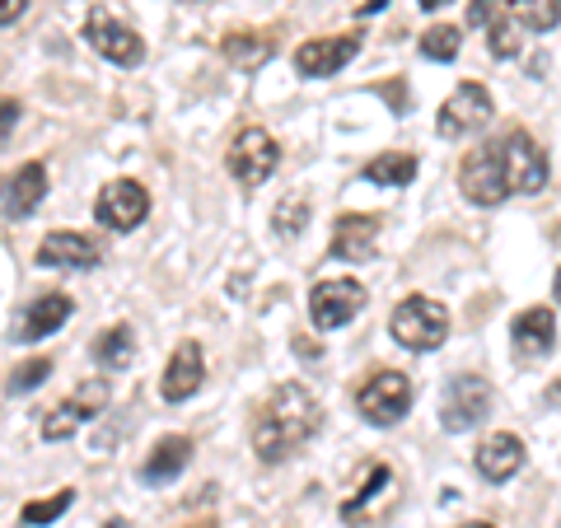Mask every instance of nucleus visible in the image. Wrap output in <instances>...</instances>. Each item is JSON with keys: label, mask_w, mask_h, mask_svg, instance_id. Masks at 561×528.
I'll use <instances>...</instances> for the list:
<instances>
[{"label": "nucleus", "mask_w": 561, "mask_h": 528, "mask_svg": "<svg viewBox=\"0 0 561 528\" xmlns=\"http://www.w3.org/2000/svg\"><path fill=\"white\" fill-rule=\"evenodd\" d=\"M319 426H323V402L313 398L305 383H280L253 412L249 439H253V454L262 463H280V459H290V454H300L309 439L319 435Z\"/></svg>", "instance_id": "1"}, {"label": "nucleus", "mask_w": 561, "mask_h": 528, "mask_svg": "<svg viewBox=\"0 0 561 528\" xmlns=\"http://www.w3.org/2000/svg\"><path fill=\"white\" fill-rule=\"evenodd\" d=\"M389 332H393L398 346H408V351H416V356H426V351H435V346L449 337V309L440 305V299H431V295H408L393 309Z\"/></svg>", "instance_id": "2"}, {"label": "nucleus", "mask_w": 561, "mask_h": 528, "mask_svg": "<svg viewBox=\"0 0 561 528\" xmlns=\"http://www.w3.org/2000/svg\"><path fill=\"white\" fill-rule=\"evenodd\" d=\"M356 412L370 426H398L412 412V379L402 369H375L356 389Z\"/></svg>", "instance_id": "3"}, {"label": "nucleus", "mask_w": 561, "mask_h": 528, "mask_svg": "<svg viewBox=\"0 0 561 528\" xmlns=\"http://www.w3.org/2000/svg\"><path fill=\"white\" fill-rule=\"evenodd\" d=\"M459 187L472 206H501L505 192H515L511 179H505V154H501V140H486L463 160L459 169Z\"/></svg>", "instance_id": "4"}, {"label": "nucleus", "mask_w": 561, "mask_h": 528, "mask_svg": "<svg viewBox=\"0 0 561 528\" xmlns=\"http://www.w3.org/2000/svg\"><path fill=\"white\" fill-rule=\"evenodd\" d=\"M225 164H230L234 183L243 187H262L276 173L280 164V146L272 140L267 127H243L234 140H230V154H225Z\"/></svg>", "instance_id": "5"}, {"label": "nucleus", "mask_w": 561, "mask_h": 528, "mask_svg": "<svg viewBox=\"0 0 561 528\" xmlns=\"http://www.w3.org/2000/svg\"><path fill=\"white\" fill-rule=\"evenodd\" d=\"M486 412H491V383L482 375H454L440 398V426L459 435V431L482 426Z\"/></svg>", "instance_id": "6"}, {"label": "nucleus", "mask_w": 561, "mask_h": 528, "mask_svg": "<svg viewBox=\"0 0 561 528\" xmlns=\"http://www.w3.org/2000/svg\"><path fill=\"white\" fill-rule=\"evenodd\" d=\"M365 309V286L351 276H332V280H319V286L309 290V319L319 332H332L351 323L356 313Z\"/></svg>", "instance_id": "7"}, {"label": "nucleus", "mask_w": 561, "mask_h": 528, "mask_svg": "<svg viewBox=\"0 0 561 528\" xmlns=\"http://www.w3.org/2000/svg\"><path fill=\"white\" fill-rule=\"evenodd\" d=\"M491 113H496V103H491V94H486V84H478V80H468V84H459L445 103H440V117H435V131L440 136H472V131H482L486 122H491Z\"/></svg>", "instance_id": "8"}, {"label": "nucleus", "mask_w": 561, "mask_h": 528, "mask_svg": "<svg viewBox=\"0 0 561 528\" xmlns=\"http://www.w3.org/2000/svg\"><path fill=\"white\" fill-rule=\"evenodd\" d=\"M103 408H108V383H103V379H84L80 389L61 402V408H51L43 416V439H70L80 426H90Z\"/></svg>", "instance_id": "9"}, {"label": "nucleus", "mask_w": 561, "mask_h": 528, "mask_svg": "<svg viewBox=\"0 0 561 528\" xmlns=\"http://www.w3.org/2000/svg\"><path fill=\"white\" fill-rule=\"evenodd\" d=\"M150 216V192L140 187L136 179H117L99 192V202H94V220L99 225H108L113 234H131L140 220Z\"/></svg>", "instance_id": "10"}, {"label": "nucleus", "mask_w": 561, "mask_h": 528, "mask_svg": "<svg viewBox=\"0 0 561 528\" xmlns=\"http://www.w3.org/2000/svg\"><path fill=\"white\" fill-rule=\"evenodd\" d=\"M84 43H90L99 57H108L113 66H140L146 61V43H140V33L117 24L108 10H94L90 20H84Z\"/></svg>", "instance_id": "11"}, {"label": "nucleus", "mask_w": 561, "mask_h": 528, "mask_svg": "<svg viewBox=\"0 0 561 528\" xmlns=\"http://www.w3.org/2000/svg\"><path fill=\"white\" fill-rule=\"evenodd\" d=\"M356 51H360V38H356V33L309 38V43L295 47V70H300L305 80H328V76H337L342 66L356 61Z\"/></svg>", "instance_id": "12"}, {"label": "nucleus", "mask_w": 561, "mask_h": 528, "mask_svg": "<svg viewBox=\"0 0 561 528\" xmlns=\"http://www.w3.org/2000/svg\"><path fill=\"white\" fill-rule=\"evenodd\" d=\"M501 154H505V179L515 192H542L548 187V154L529 131H511L501 136Z\"/></svg>", "instance_id": "13"}, {"label": "nucleus", "mask_w": 561, "mask_h": 528, "mask_svg": "<svg viewBox=\"0 0 561 528\" xmlns=\"http://www.w3.org/2000/svg\"><path fill=\"white\" fill-rule=\"evenodd\" d=\"M33 262H38V267H61V272H90L103 262V249L80 230H57L38 243V257Z\"/></svg>", "instance_id": "14"}, {"label": "nucleus", "mask_w": 561, "mask_h": 528, "mask_svg": "<svg viewBox=\"0 0 561 528\" xmlns=\"http://www.w3.org/2000/svg\"><path fill=\"white\" fill-rule=\"evenodd\" d=\"M375 243H379V216H337L332 225V257L337 262H370L375 257Z\"/></svg>", "instance_id": "15"}, {"label": "nucleus", "mask_w": 561, "mask_h": 528, "mask_svg": "<svg viewBox=\"0 0 561 528\" xmlns=\"http://www.w3.org/2000/svg\"><path fill=\"white\" fill-rule=\"evenodd\" d=\"M472 463H478V472L486 482H511L515 472L524 468V439L511 435V431L486 435L478 445V454H472Z\"/></svg>", "instance_id": "16"}, {"label": "nucleus", "mask_w": 561, "mask_h": 528, "mask_svg": "<svg viewBox=\"0 0 561 528\" xmlns=\"http://www.w3.org/2000/svg\"><path fill=\"white\" fill-rule=\"evenodd\" d=\"M202 379H206L202 346H197V342H183V346H179V351H173V356H169V365H164L160 393H164V402H187L192 393L202 389Z\"/></svg>", "instance_id": "17"}, {"label": "nucleus", "mask_w": 561, "mask_h": 528, "mask_svg": "<svg viewBox=\"0 0 561 528\" xmlns=\"http://www.w3.org/2000/svg\"><path fill=\"white\" fill-rule=\"evenodd\" d=\"M398 496V482H393V468H383V463H375L370 468V478H365V486L351 496L346 505H342V524H370V519H379V505H389Z\"/></svg>", "instance_id": "18"}, {"label": "nucleus", "mask_w": 561, "mask_h": 528, "mask_svg": "<svg viewBox=\"0 0 561 528\" xmlns=\"http://www.w3.org/2000/svg\"><path fill=\"white\" fill-rule=\"evenodd\" d=\"M511 337H515V351L524 360H542V356H552V346H557V319H552V309H524L519 319L511 323Z\"/></svg>", "instance_id": "19"}, {"label": "nucleus", "mask_w": 561, "mask_h": 528, "mask_svg": "<svg viewBox=\"0 0 561 528\" xmlns=\"http://www.w3.org/2000/svg\"><path fill=\"white\" fill-rule=\"evenodd\" d=\"M70 295H61V290H51V295H38L33 305L24 309V319H20V342H43V337H51L66 319H70Z\"/></svg>", "instance_id": "20"}, {"label": "nucleus", "mask_w": 561, "mask_h": 528, "mask_svg": "<svg viewBox=\"0 0 561 528\" xmlns=\"http://www.w3.org/2000/svg\"><path fill=\"white\" fill-rule=\"evenodd\" d=\"M47 197V169L43 164H24L20 173H10L5 183V220H24L43 206Z\"/></svg>", "instance_id": "21"}, {"label": "nucleus", "mask_w": 561, "mask_h": 528, "mask_svg": "<svg viewBox=\"0 0 561 528\" xmlns=\"http://www.w3.org/2000/svg\"><path fill=\"white\" fill-rule=\"evenodd\" d=\"M187 463H192V439L187 435H169V439L154 445L146 468H140V482H146V486H169Z\"/></svg>", "instance_id": "22"}, {"label": "nucleus", "mask_w": 561, "mask_h": 528, "mask_svg": "<svg viewBox=\"0 0 561 528\" xmlns=\"http://www.w3.org/2000/svg\"><path fill=\"white\" fill-rule=\"evenodd\" d=\"M220 51H225V61L230 66H243V70H257V66H267V57L276 51V43L267 38V33H225V43H220Z\"/></svg>", "instance_id": "23"}, {"label": "nucleus", "mask_w": 561, "mask_h": 528, "mask_svg": "<svg viewBox=\"0 0 561 528\" xmlns=\"http://www.w3.org/2000/svg\"><path fill=\"white\" fill-rule=\"evenodd\" d=\"M360 179H365V183H375V187H408V183L416 179V154H408V150L375 154V160L365 164Z\"/></svg>", "instance_id": "24"}, {"label": "nucleus", "mask_w": 561, "mask_h": 528, "mask_svg": "<svg viewBox=\"0 0 561 528\" xmlns=\"http://www.w3.org/2000/svg\"><path fill=\"white\" fill-rule=\"evenodd\" d=\"M131 356H136V332H131L127 323L108 328V332H103V337L94 342V360H99V369H108V375H117V369H127V365H131Z\"/></svg>", "instance_id": "25"}, {"label": "nucleus", "mask_w": 561, "mask_h": 528, "mask_svg": "<svg viewBox=\"0 0 561 528\" xmlns=\"http://www.w3.org/2000/svg\"><path fill=\"white\" fill-rule=\"evenodd\" d=\"M505 5H511V14L529 33H548L561 20V0H505Z\"/></svg>", "instance_id": "26"}, {"label": "nucleus", "mask_w": 561, "mask_h": 528, "mask_svg": "<svg viewBox=\"0 0 561 528\" xmlns=\"http://www.w3.org/2000/svg\"><path fill=\"white\" fill-rule=\"evenodd\" d=\"M486 28H491V57H501V61L519 57V47H524V43H519V33H524V24L511 14V5H505Z\"/></svg>", "instance_id": "27"}, {"label": "nucleus", "mask_w": 561, "mask_h": 528, "mask_svg": "<svg viewBox=\"0 0 561 528\" xmlns=\"http://www.w3.org/2000/svg\"><path fill=\"white\" fill-rule=\"evenodd\" d=\"M421 57L426 61H454L459 57V28L454 24H431L426 33H421Z\"/></svg>", "instance_id": "28"}, {"label": "nucleus", "mask_w": 561, "mask_h": 528, "mask_svg": "<svg viewBox=\"0 0 561 528\" xmlns=\"http://www.w3.org/2000/svg\"><path fill=\"white\" fill-rule=\"evenodd\" d=\"M76 505V491H57V496H43V501H28L24 509H20V519L28 524V528H43V524H51V519H61L66 509Z\"/></svg>", "instance_id": "29"}, {"label": "nucleus", "mask_w": 561, "mask_h": 528, "mask_svg": "<svg viewBox=\"0 0 561 528\" xmlns=\"http://www.w3.org/2000/svg\"><path fill=\"white\" fill-rule=\"evenodd\" d=\"M47 375H51V360H47V356L28 360V365H20V369H14V375H10L5 393H10V398H20V393H33V389H38V383H43Z\"/></svg>", "instance_id": "30"}, {"label": "nucleus", "mask_w": 561, "mask_h": 528, "mask_svg": "<svg viewBox=\"0 0 561 528\" xmlns=\"http://www.w3.org/2000/svg\"><path fill=\"white\" fill-rule=\"evenodd\" d=\"M300 220H305V202H290L286 210L276 206V234H300Z\"/></svg>", "instance_id": "31"}, {"label": "nucleus", "mask_w": 561, "mask_h": 528, "mask_svg": "<svg viewBox=\"0 0 561 528\" xmlns=\"http://www.w3.org/2000/svg\"><path fill=\"white\" fill-rule=\"evenodd\" d=\"M501 10H505V0H472V5H468V28H482V24H491Z\"/></svg>", "instance_id": "32"}, {"label": "nucleus", "mask_w": 561, "mask_h": 528, "mask_svg": "<svg viewBox=\"0 0 561 528\" xmlns=\"http://www.w3.org/2000/svg\"><path fill=\"white\" fill-rule=\"evenodd\" d=\"M28 10V0H5V5H0V24H5V28H14V24H20V14Z\"/></svg>", "instance_id": "33"}, {"label": "nucleus", "mask_w": 561, "mask_h": 528, "mask_svg": "<svg viewBox=\"0 0 561 528\" xmlns=\"http://www.w3.org/2000/svg\"><path fill=\"white\" fill-rule=\"evenodd\" d=\"M14 122H20V99H5V140L14 136Z\"/></svg>", "instance_id": "34"}, {"label": "nucleus", "mask_w": 561, "mask_h": 528, "mask_svg": "<svg viewBox=\"0 0 561 528\" xmlns=\"http://www.w3.org/2000/svg\"><path fill=\"white\" fill-rule=\"evenodd\" d=\"M416 5H421V10H445L449 0H416Z\"/></svg>", "instance_id": "35"}, {"label": "nucleus", "mask_w": 561, "mask_h": 528, "mask_svg": "<svg viewBox=\"0 0 561 528\" xmlns=\"http://www.w3.org/2000/svg\"><path fill=\"white\" fill-rule=\"evenodd\" d=\"M552 299H557V305H561V267H557V286H552Z\"/></svg>", "instance_id": "36"}, {"label": "nucleus", "mask_w": 561, "mask_h": 528, "mask_svg": "<svg viewBox=\"0 0 561 528\" xmlns=\"http://www.w3.org/2000/svg\"><path fill=\"white\" fill-rule=\"evenodd\" d=\"M108 528H131V524L127 519H108Z\"/></svg>", "instance_id": "37"}, {"label": "nucleus", "mask_w": 561, "mask_h": 528, "mask_svg": "<svg viewBox=\"0 0 561 528\" xmlns=\"http://www.w3.org/2000/svg\"><path fill=\"white\" fill-rule=\"evenodd\" d=\"M463 528H496V524H482V519H478V524H463Z\"/></svg>", "instance_id": "38"}, {"label": "nucleus", "mask_w": 561, "mask_h": 528, "mask_svg": "<svg viewBox=\"0 0 561 528\" xmlns=\"http://www.w3.org/2000/svg\"><path fill=\"white\" fill-rule=\"evenodd\" d=\"M192 528H210V524H192Z\"/></svg>", "instance_id": "39"}]
</instances>
